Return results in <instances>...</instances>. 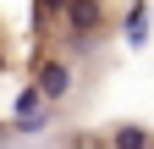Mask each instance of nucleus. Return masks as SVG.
I'll use <instances>...</instances> for the list:
<instances>
[{"instance_id": "nucleus-1", "label": "nucleus", "mask_w": 154, "mask_h": 149, "mask_svg": "<svg viewBox=\"0 0 154 149\" xmlns=\"http://www.w3.org/2000/svg\"><path fill=\"white\" fill-rule=\"evenodd\" d=\"M50 116H55V110H50V100H44V94H38V88L28 83L22 94H17L11 133H17V138H38V133H50Z\"/></svg>"}, {"instance_id": "nucleus-2", "label": "nucleus", "mask_w": 154, "mask_h": 149, "mask_svg": "<svg viewBox=\"0 0 154 149\" xmlns=\"http://www.w3.org/2000/svg\"><path fill=\"white\" fill-rule=\"evenodd\" d=\"M33 88H38L50 105H61V100L72 94V61H66V55H44V61L33 66Z\"/></svg>"}, {"instance_id": "nucleus-3", "label": "nucleus", "mask_w": 154, "mask_h": 149, "mask_svg": "<svg viewBox=\"0 0 154 149\" xmlns=\"http://www.w3.org/2000/svg\"><path fill=\"white\" fill-rule=\"evenodd\" d=\"M66 33L72 39H94V33L105 28V0H66Z\"/></svg>"}, {"instance_id": "nucleus-4", "label": "nucleus", "mask_w": 154, "mask_h": 149, "mask_svg": "<svg viewBox=\"0 0 154 149\" xmlns=\"http://www.w3.org/2000/svg\"><path fill=\"white\" fill-rule=\"evenodd\" d=\"M149 28H154L149 0H132L127 17H121V44H127V50H143V44H149Z\"/></svg>"}, {"instance_id": "nucleus-5", "label": "nucleus", "mask_w": 154, "mask_h": 149, "mask_svg": "<svg viewBox=\"0 0 154 149\" xmlns=\"http://www.w3.org/2000/svg\"><path fill=\"white\" fill-rule=\"evenodd\" d=\"M105 144H116V149H154V133L138 127V122H121V127L105 133Z\"/></svg>"}, {"instance_id": "nucleus-6", "label": "nucleus", "mask_w": 154, "mask_h": 149, "mask_svg": "<svg viewBox=\"0 0 154 149\" xmlns=\"http://www.w3.org/2000/svg\"><path fill=\"white\" fill-rule=\"evenodd\" d=\"M61 11H66V0H38V22H55Z\"/></svg>"}]
</instances>
